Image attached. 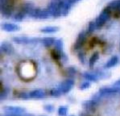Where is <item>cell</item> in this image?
<instances>
[{
    "label": "cell",
    "instance_id": "1",
    "mask_svg": "<svg viewBox=\"0 0 120 116\" xmlns=\"http://www.w3.org/2000/svg\"><path fill=\"white\" fill-rule=\"evenodd\" d=\"M18 72L20 75V77L25 79V80H30L36 76V69L34 64L30 63L28 61H25L19 64Z\"/></svg>",
    "mask_w": 120,
    "mask_h": 116
},
{
    "label": "cell",
    "instance_id": "2",
    "mask_svg": "<svg viewBox=\"0 0 120 116\" xmlns=\"http://www.w3.org/2000/svg\"><path fill=\"white\" fill-rule=\"evenodd\" d=\"M62 3L63 0H52L49 3L47 9L49 10L51 16L57 18L62 15Z\"/></svg>",
    "mask_w": 120,
    "mask_h": 116
},
{
    "label": "cell",
    "instance_id": "3",
    "mask_svg": "<svg viewBox=\"0 0 120 116\" xmlns=\"http://www.w3.org/2000/svg\"><path fill=\"white\" fill-rule=\"evenodd\" d=\"M112 11L108 7H106L101 12V14L98 15V17L96 19V24H97L98 28H101L103 26L106 24V23L110 19V16H111Z\"/></svg>",
    "mask_w": 120,
    "mask_h": 116
},
{
    "label": "cell",
    "instance_id": "4",
    "mask_svg": "<svg viewBox=\"0 0 120 116\" xmlns=\"http://www.w3.org/2000/svg\"><path fill=\"white\" fill-rule=\"evenodd\" d=\"M119 92H120V87H118V86H113V87H103L99 90L97 95H96L94 98L98 100L99 97L106 96V95L114 94H117V93H119Z\"/></svg>",
    "mask_w": 120,
    "mask_h": 116
},
{
    "label": "cell",
    "instance_id": "5",
    "mask_svg": "<svg viewBox=\"0 0 120 116\" xmlns=\"http://www.w3.org/2000/svg\"><path fill=\"white\" fill-rule=\"evenodd\" d=\"M51 15L49 13V10L46 9H40V8H34L32 13L29 15V17L35 18V19H44L50 17Z\"/></svg>",
    "mask_w": 120,
    "mask_h": 116
},
{
    "label": "cell",
    "instance_id": "6",
    "mask_svg": "<svg viewBox=\"0 0 120 116\" xmlns=\"http://www.w3.org/2000/svg\"><path fill=\"white\" fill-rule=\"evenodd\" d=\"M3 112L7 115H22L25 114L26 110L20 106H6L3 107Z\"/></svg>",
    "mask_w": 120,
    "mask_h": 116
},
{
    "label": "cell",
    "instance_id": "7",
    "mask_svg": "<svg viewBox=\"0 0 120 116\" xmlns=\"http://www.w3.org/2000/svg\"><path fill=\"white\" fill-rule=\"evenodd\" d=\"M41 39L38 38H29L26 36H15L12 38V40L19 45H29V44H36L40 42Z\"/></svg>",
    "mask_w": 120,
    "mask_h": 116
},
{
    "label": "cell",
    "instance_id": "8",
    "mask_svg": "<svg viewBox=\"0 0 120 116\" xmlns=\"http://www.w3.org/2000/svg\"><path fill=\"white\" fill-rule=\"evenodd\" d=\"M74 82L72 79H67V80L62 82L56 86V88L59 90V91L64 94H68L69 92L73 89Z\"/></svg>",
    "mask_w": 120,
    "mask_h": 116
},
{
    "label": "cell",
    "instance_id": "9",
    "mask_svg": "<svg viewBox=\"0 0 120 116\" xmlns=\"http://www.w3.org/2000/svg\"><path fill=\"white\" fill-rule=\"evenodd\" d=\"M13 5L11 0L6 3H1V14L3 16L6 18H10L13 14Z\"/></svg>",
    "mask_w": 120,
    "mask_h": 116
},
{
    "label": "cell",
    "instance_id": "10",
    "mask_svg": "<svg viewBox=\"0 0 120 116\" xmlns=\"http://www.w3.org/2000/svg\"><path fill=\"white\" fill-rule=\"evenodd\" d=\"M98 104V100L93 98L91 100H88L83 102L82 106L85 110L89 113H94L96 110V106Z\"/></svg>",
    "mask_w": 120,
    "mask_h": 116
},
{
    "label": "cell",
    "instance_id": "11",
    "mask_svg": "<svg viewBox=\"0 0 120 116\" xmlns=\"http://www.w3.org/2000/svg\"><path fill=\"white\" fill-rule=\"evenodd\" d=\"M86 40V33L85 32H82L78 35L76 41H75L74 45H73V49L76 51L80 50L82 46L84 45Z\"/></svg>",
    "mask_w": 120,
    "mask_h": 116
},
{
    "label": "cell",
    "instance_id": "12",
    "mask_svg": "<svg viewBox=\"0 0 120 116\" xmlns=\"http://www.w3.org/2000/svg\"><path fill=\"white\" fill-rule=\"evenodd\" d=\"M1 28L5 32H17L20 29L19 26L17 24L11 23H4L1 25Z\"/></svg>",
    "mask_w": 120,
    "mask_h": 116
},
{
    "label": "cell",
    "instance_id": "13",
    "mask_svg": "<svg viewBox=\"0 0 120 116\" xmlns=\"http://www.w3.org/2000/svg\"><path fill=\"white\" fill-rule=\"evenodd\" d=\"M29 96L30 98H34V99H42L46 97V94L43 90H35L29 92Z\"/></svg>",
    "mask_w": 120,
    "mask_h": 116
},
{
    "label": "cell",
    "instance_id": "14",
    "mask_svg": "<svg viewBox=\"0 0 120 116\" xmlns=\"http://www.w3.org/2000/svg\"><path fill=\"white\" fill-rule=\"evenodd\" d=\"M0 49L2 52L6 53L7 55H11L15 51L13 46L8 42H3L0 46Z\"/></svg>",
    "mask_w": 120,
    "mask_h": 116
},
{
    "label": "cell",
    "instance_id": "15",
    "mask_svg": "<svg viewBox=\"0 0 120 116\" xmlns=\"http://www.w3.org/2000/svg\"><path fill=\"white\" fill-rule=\"evenodd\" d=\"M73 3L72 0H63V3H62V15L65 16L69 14L70 9L73 6Z\"/></svg>",
    "mask_w": 120,
    "mask_h": 116
},
{
    "label": "cell",
    "instance_id": "16",
    "mask_svg": "<svg viewBox=\"0 0 120 116\" xmlns=\"http://www.w3.org/2000/svg\"><path fill=\"white\" fill-rule=\"evenodd\" d=\"M83 77H84V78H86L87 81H90V82H96L99 79L94 72V73L85 72V73H83Z\"/></svg>",
    "mask_w": 120,
    "mask_h": 116
},
{
    "label": "cell",
    "instance_id": "17",
    "mask_svg": "<svg viewBox=\"0 0 120 116\" xmlns=\"http://www.w3.org/2000/svg\"><path fill=\"white\" fill-rule=\"evenodd\" d=\"M118 63H119V57L117 56H114L106 63L105 68L106 69H111V68L114 67L115 65H117Z\"/></svg>",
    "mask_w": 120,
    "mask_h": 116
},
{
    "label": "cell",
    "instance_id": "18",
    "mask_svg": "<svg viewBox=\"0 0 120 116\" xmlns=\"http://www.w3.org/2000/svg\"><path fill=\"white\" fill-rule=\"evenodd\" d=\"M107 7L111 11L120 13V0H114V1L110 2L107 5Z\"/></svg>",
    "mask_w": 120,
    "mask_h": 116
},
{
    "label": "cell",
    "instance_id": "19",
    "mask_svg": "<svg viewBox=\"0 0 120 116\" xmlns=\"http://www.w3.org/2000/svg\"><path fill=\"white\" fill-rule=\"evenodd\" d=\"M56 41V39L53 37H44L40 40V43H42L44 46L49 48L52 45H54V43Z\"/></svg>",
    "mask_w": 120,
    "mask_h": 116
},
{
    "label": "cell",
    "instance_id": "20",
    "mask_svg": "<svg viewBox=\"0 0 120 116\" xmlns=\"http://www.w3.org/2000/svg\"><path fill=\"white\" fill-rule=\"evenodd\" d=\"M59 30V27H56V26H47V27H44L43 28L40 29V32L43 33H55Z\"/></svg>",
    "mask_w": 120,
    "mask_h": 116
},
{
    "label": "cell",
    "instance_id": "21",
    "mask_svg": "<svg viewBox=\"0 0 120 116\" xmlns=\"http://www.w3.org/2000/svg\"><path fill=\"white\" fill-rule=\"evenodd\" d=\"M54 47L55 49L57 50L60 53H61L62 55L64 54V52H63V41L62 40L59 39V40H56L54 43Z\"/></svg>",
    "mask_w": 120,
    "mask_h": 116
},
{
    "label": "cell",
    "instance_id": "22",
    "mask_svg": "<svg viewBox=\"0 0 120 116\" xmlns=\"http://www.w3.org/2000/svg\"><path fill=\"white\" fill-rule=\"evenodd\" d=\"M26 16V14L23 11L19 10L18 12H16L15 14L14 15V16H13V19L15 20V21H17V22H21L22 20L24 19V17Z\"/></svg>",
    "mask_w": 120,
    "mask_h": 116
},
{
    "label": "cell",
    "instance_id": "23",
    "mask_svg": "<svg viewBox=\"0 0 120 116\" xmlns=\"http://www.w3.org/2000/svg\"><path fill=\"white\" fill-rule=\"evenodd\" d=\"M98 58H99V53L98 52H94L93 55H92L91 57H90V61H89V66H90V69L94 68L96 61L98 60Z\"/></svg>",
    "mask_w": 120,
    "mask_h": 116
},
{
    "label": "cell",
    "instance_id": "24",
    "mask_svg": "<svg viewBox=\"0 0 120 116\" xmlns=\"http://www.w3.org/2000/svg\"><path fill=\"white\" fill-rule=\"evenodd\" d=\"M96 28H98L97 24H96V22H93V21L90 22V23H89V26H88L87 33L88 34H91V33H93L96 30Z\"/></svg>",
    "mask_w": 120,
    "mask_h": 116
},
{
    "label": "cell",
    "instance_id": "25",
    "mask_svg": "<svg viewBox=\"0 0 120 116\" xmlns=\"http://www.w3.org/2000/svg\"><path fill=\"white\" fill-rule=\"evenodd\" d=\"M68 114V107L64 106H61L58 108V115H61V116H64Z\"/></svg>",
    "mask_w": 120,
    "mask_h": 116
},
{
    "label": "cell",
    "instance_id": "26",
    "mask_svg": "<svg viewBox=\"0 0 120 116\" xmlns=\"http://www.w3.org/2000/svg\"><path fill=\"white\" fill-rule=\"evenodd\" d=\"M66 73L69 77H73L77 73V70L73 67H69L66 69Z\"/></svg>",
    "mask_w": 120,
    "mask_h": 116
},
{
    "label": "cell",
    "instance_id": "27",
    "mask_svg": "<svg viewBox=\"0 0 120 116\" xmlns=\"http://www.w3.org/2000/svg\"><path fill=\"white\" fill-rule=\"evenodd\" d=\"M50 94H51V96H52V97H60L62 94L60 93V92L59 91V90L56 87V88H54V89L50 90Z\"/></svg>",
    "mask_w": 120,
    "mask_h": 116
},
{
    "label": "cell",
    "instance_id": "28",
    "mask_svg": "<svg viewBox=\"0 0 120 116\" xmlns=\"http://www.w3.org/2000/svg\"><path fill=\"white\" fill-rule=\"evenodd\" d=\"M44 110H46L47 112L52 113V111H54V106H53L52 105H50V104L44 105Z\"/></svg>",
    "mask_w": 120,
    "mask_h": 116
},
{
    "label": "cell",
    "instance_id": "29",
    "mask_svg": "<svg viewBox=\"0 0 120 116\" xmlns=\"http://www.w3.org/2000/svg\"><path fill=\"white\" fill-rule=\"evenodd\" d=\"M90 81H87V82H82V85L80 86V89L81 90H87L88 88H90Z\"/></svg>",
    "mask_w": 120,
    "mask_h": 116
},
{
    "label": "cell",
    "instance_id": "30",
    "mask_svg": "<svg viewBox=\"0 0 120 116\" xmlns=\"http://www.w3.org/2000/svg\"><path fill=\"white\" fill-rule=\"evenodd\" d=\"M78 58H79V60H80L83 64L86 63V55H85L84 52H80L78 53Z\"/></svg>",
    "mask_w": 120,
    "mask_h": 116
},
{
    "label": "cell",
    "instance_id": "31",
    "mask_svg": "<svg viewBox=\"0 0 120 116\" xmlns=\"http://www.w3.org/2000/svg\"><path fill=\"white\" fill-rule=\"evenodd\" d=\"M19 97H20V98H22V99L27 100V99L30 98V96H29V93H27V92H21L19 95Z\"/></svg>",
    "mask_w": 120,
    "mask_h": 116
},
{
    "label": "cell",
    "instance_id": "32",
    "mask_svg": "<svg viewBox=\"0 0 120 116\" xmlns=\"http://www.w3.org/2000/svg\"><path fill=\"white\" fill-rule=\"evenodd\" d=\"M7 94H8V90L7 89H3V90H1V94H0V98H1V100H3V99H5L7 96Z\"/></svg>",
    "mask_w": 120,
    "mask_h": 116
},
{
    "label": "cell",
    "instance_id": "33",
    "mask_svg": "<svg viewBox=\"0 0 120 116\" xmlns=\"http://www.w3.org/2000/svg\"><path fill=\"white\" fill-rule=\"evenodd\" d=\"M114 86H118V87H120V79L118 81H116L114 84Z\"/></svg>",
    "mask_w": 120,
    "mask_h": 116
},
{
    "label": "cell",
    "instance_id": "34",
    "mask_svg": "<svg viewBox=\"0 0 120 116\" xmlns=\"http://www.w3.org/2000/svg\"><path fill=\"white\" fill-rule=\"evenodd\" d=\"M9 1V0H0V3H6V2Z\"/></svg>",
    "mask_w": 120,
    "mask_h": 116
},
{
    "label": "cell",
    "instance_id": "35",
    "mask_svg": "<svg viewBox=\"0 0 120 116\" xmlns=\"http://www.w3.org/2000/svg\"><path fill=\"white\" fill-rule=\"evenodd\" d=\"M72 1H73V3H77V2H78L79 0H72Z\"/></svg>",
    "mask_w": 120,
    "mask_h": 116
}]
</instances>
